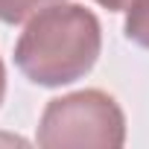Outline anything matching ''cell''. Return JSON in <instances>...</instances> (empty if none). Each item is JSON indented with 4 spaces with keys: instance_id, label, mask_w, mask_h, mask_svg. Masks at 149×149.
Listing matches in <instances>:
<instances>
[{
    "instance_id": "1",
    "label": "cell",
    "mask_w": 149,
    "mask_h": 149,
    "mask_svg": "<svg viewBox=\"0 0 149 149\" xmlns=\"http://www.w3.org/2000/svg\"><path fill=\"white\" fill-rule=\"evenodd\" d=\"M100 50L102 29L97 15L64 0L29 18L15 44V64L29 82L61 88L91 73Z\"/></svg>"
},
{
    "instance_id": "2",
    "label": "cell",
    "mask_w": 149,
    "mask_h": 149,
    "mask_svg": "<svg viewBox=\"0 0 149 149\" xmlns=\"http://www.w3.org/2000/svg\"><path fill=\"white\" fill-rule=\"evenodd\" d=\"M35 140L44 149H120L126 143V114L111 94L97 88L64 94L47 102Z\"/></svg>"
},
{
    "instance_id": "3",
    "label": "cell",
    "mask_w": 149,
    "mask_h": 149,
    "mask_svg": "<svg viewBox=\"0 0 149 149\" xmlns=\"http://www.w3.org/2000/svg\"><path fill=\"white\" fill-rule=\"evenodd\" d=\"M126 38L149 50V0H132L126 9Z\"/></svg>"
},
{
    "instance_id": "4",
    "label": "cell",
    "mask_w": 149,
    "mask_h": 149,
    "mask_svg": "<svg viewBox=\"0 0 149 149\" xmlns=\"http://www.w3.org/2000/svg\"><path fill=\"white\" fill-rule=\"evenodd\" d=\"M64 3V0H0V21L3 24H24L47 6Z\"/></svg>"
},
{
    "instance_id": "5",
    "label": "cell",
    "mask_w": 149,
    "mask_h": 149,
    "mask_svg": "<svg viewBox=\"0 0 149 149\" xmlns=\"http://www.w3.org/2000/svg\"><path fill=\"white\" fill-rule=\"evenodd\" d=\"M94 3H100V6H105L108 12H126V9H129V3H132V0H94Z\"/></svg>"
},
{
    "instance_id": "6",
    "label": "cell",
    "mask_w": 149,
    "mask_h": 149,
    "mask_svg": "<svg viewBox=\"0 0 149 149\" xmlns=\"http://www.w3.org/2000/svg\"><path fill=\"white\" fill-rule=\"evenodd\" d=\"M6 97V67H3V58H0V102Z\"/></svg>"
}]
</instances>
